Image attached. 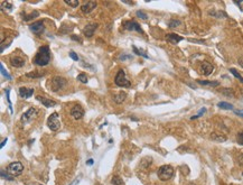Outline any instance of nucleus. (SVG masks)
<instances>
[{
  "mask_svg": "<svg viewBox=\"0 0 243 185\" xmlns=\"http://www.w3.org/2000/svg\"><path fill=\"white\" fill-rule=\"evenodd\" d=\"M51 61V51L48 46H41L34 57V63L38 66H46Z\"/></svg>",
  "mask_w": 243,
  "mask_h": 185,
  "instance_id": "f257e3e1",
  "label": "nucleus"
},
{
  "mask_svg": "<svg viewBox=\"0 0 243 185\" xmlns=\"http://www.w3.org/2000/svg\"><path fill=\"white\" fill-rule=\"evenodd\" d=\"M157 174H158L159 180L165 182V181H168L173 177V175H174V168L170 165H162V166L159 167Z\"/></svg>",
  "mask_w": 243,
  "mask_h": 185,
  "instance_id": "f03ea898",
  "label": "nucleus"
},
{
  "mask_svg": "<svg viewBox=\"0 0 243 185\" xmlns=\"http://www.w3.org/2000/svg\"><path fill=\"white\" fill-rule=\"evenodd\" d=\"M65 85H66V80L62 76H54L51 80V82L48 83V87L51 88L53 92H57L58 90L64 88Z\"/></svg>",
  "mask_w": 243,
  "mask_h": 185,
  "instance_id": "7ed1b4c3",
  "label": "nucleus"
},
{
  "mask_svg": "<svg viewBox=\"0 0 243 185\" xmlns=\"http://www.w3.org/2000/svg\"><path fill=\"white\" fill-rule=\"evenodd\" d=\"M114 83L121 88H129L130 87V81L127 79V75H126V72L123 70H119V72L117 73L114 78Z\"/></svg>",
  "mask_w": 243,
  "mask_h": 185,
  "instance_id": "20e7f679",
  "label": "nucleus"
},
{
  "mask_svg": "<svg viewBox=\"0 0 243 185\" xmlns=\"http://www.w3.org/2000/svg\"><path fill=\"white\" fill-rule=\"evenodd\" d=\"M7 172L11 176H20L24 172V165L20 162L10 163L7 167Z\"/></svg>",
  "mask_w": 243,
  "mask_h": 185,
  "instance_id": "39448f33",
  "label": "nucleus"
},
{
  "mask_svg": "<svg viewBox=\"0 0 243 185\" xmlns=\"http://www.w3.org/2000/svg\"><path fill=\"white\" fill-rule=\"evenodd\" d=\"M47 126L52 131H57L61 128V121L58 118V113L54 112L52 113L51 116L48 117V120H47Z\"/></svg>",
  "mask_w": 243,
  "mask_h": 185,
  "instance_id": "423d86ee",
  "label": "nucleus"
},
{
  "mask_svg": "<svg viewBox=\"0 0 243 185\" xmlns=\"http://www.w3.org/2000/svg\"><path fill=\"white\" fill-rule=\"evenodd\" d=\"M37 115H38V110H37L36 108H32H32H29L23 116H21L20 121H21L23 124H27V122H29L30 120H32V118H35Z\"/></svg>",
  "mask_w": 243,
  "mask_h": 185,
  "instance_id": "0eeeda50",
  "label": "nucleus"
},
{
  "mask_svg": "<svg viewBox=\"0 0 243 185\" xmlns=\"http://www.w3.org/2000/svg\"><path fill=\"white\" fill-rule=\"evenodd\" d=\"M122 25H123L124 29H127V30H134V32L143 34V30L141 29V27H140L139 24H138L137 21H134V20H127V21H124Z\"/></svg>",
  "mask_w": 243,
  "mask_h": 185,
  "instance_id": "6e6552de",
  "label": "nucleus"
},
{
  "mask_svg": "<svg viewBox=\"0 0 243 185\" xmlns=\"http://www.w3.org/2000/svg\"><path fill=\"white\" fill-rule=\"evenodd\" d=\"M29 29H30L34 34L41 35V33L44 32V29H45V27H44V23H43V21H35V23H32V25L29 26Z\"/></svg>",
  "mask_w": 243,
  "mask_h": 185,
  "instance_id": "1a4fd4ad",
  "label": "nucleus"
},
{
  "mask_svg": "<svg viewBox=\"0 0 243 185\" xmlns=\"http://www.w3.org/2000/svg\"><path fill=\"white\" fill-rule=\"evenodd\" d=\"M96 4L95 1H93V0H91V1H87V2H85L84 5H82V7H81V10H82L83 14H90L91 11H93V10L96 8Z\"/></svg>",
  "mask_w": 243,
  "mask_h": 185,
  "instance_id": "9d476101",
  "label": "nucleus"
},
{
  "mask_svg": "<svg viewBox=\"0 0 243 185\" xmlns=\"http://www.w3.org/2000/svg\"><path fill=\"white\" fill-rule=\"evenodd\" d=\"M71 116L73 117L75 120H80L83 116H84V110L82 109L81 106H75L72 108L71 110Z\"/></svg>",
  "mask_w": 243,
  "mask_h": 185,
  "instance_id": "9b49d317",
  "label": "nucleus"
},
{
  "mask_svg": "<svg viewBox=\"0 0 243 185\" xmlns=\"http://www.w3.org/2000/svg\"><path fill=\"white\" fill-rule=\"evenodd\" d=\"M213 65L211 64V63H208V62H203L202 64H201V67H199V71H201V73L203 74V75H205V76H208L210 74L213 72Z\"/></svg>",
  "mask_w": 243,
  "mask_h": 185,
  "instance_id": "f8f14e48",
  "label": "nucleus"
},
{
  "mask_svg": "<svg viewBox=\"0 0 243 185\" xmlns=\"http://www.w3.org/2000/svg\"><path fill=\"white\" fill-rule=\"evenodd\" d=\"M96 28H97V24H89V25H86L85 27H84V29H83V34H84V36L86 37H92L93 36V34H94V32L96 30Z\"/></svg>",
  "mask_w": 243,
  "mask_h": 185,
  "instance_id": "ddd939ff",
  "label": "nucleus"
},
{
  "mask_svg": "<svg viewBox=\"0 0 243 185\" xmlns=\"http://www.w3.org/2000/svg\"><path fill=\"white\" fill-rule=\"evenodd\" d=\"M36 99L39 102H41V104H43V106H45L46 108H52V107H55L56 106V102L53 101V100H51V99H48V98L37 95Z\"/></svg>",
  "mask_w": 243,
  "mask_h": 185,
  "instance_id": "4468645a",
  "label": "nucleus"
},
{
  "mask_svg": "<svg viewBox=\"0 0 243 185\" xmlns=\"http://www.w3.org/2000/svg\"><path fill=\"white\" fill-rule=\"evenodd\" d=\"M10 63L14 67H23L25 65V60L20 56H13L10 58Z\"/></svg>",
  "mask_w": 243,
  "mask_h": 185,
  "instance_id": "2eb2a0df",
  "label": "nucleus"
},
{
  "mask_svg": "<svg viewBox=\"0 0 243 185\" xmlns=\"http://www.w3.org/2000/svg\"><path fill=\"white\" fill-rule=\"evenodd\" d=\"M34 93V89H28V88H20L19 89V95L23 99H29Z\"/></svg>",
  "mask_w": 243,
  "mask_h": 185,
  "instance_id": "dca6fc26",
  "label": "nucleus"
},
{
  "mask_svg": "<svg viewBox=\"0 0 243 185\" xmlns=\"http://www.w3.org/2000/svg\"><path fill=\"white\" fill-rule=\"evenodd\" d=\"M126 99H127V93L122 92V91L113 95V101H114L115 103H122Z\"/></svg>",
  "mask_w": 243,
  "mask_h": 185,
  "instance_id": "f3484780",
  "label": "nucleus"
},
{
  "mask_svg": "<svg viewBox=\"0 0 243 185\" xmlns=\"http://www.w3.org/2000/svg\"><path fill=\"white\" fill-rule=\"evenodd\" d=\"M211 139L215 140V141H219V143H223V141L226 140V137L223 134H220V132H212Z\"/></svg>",
  "mask_w": 243,
  "mask_h": 185,
  "instance_id": "a211bd4d",
  "label": "nucleus"
},
{
  "mask_svg": "<svg viewBox=\"0 0 243 185\" xmlns=\"http://www.w3.org/2000/svg\"><path fill=\"white\" fill-rule=\"evenodd\" d=\"M166 38H167L170 43H173V44H177V43H179L180 41H183V37L178 36V35H176V34H168V35H166Z\"/></svg>",
  "mask_w": 243,
  "mask_h": 185,
  "instance_id": "6ab92c4d",
  "label": "nucleus"
},
{
  "mask_svg": "<svg viewBox=\"0 0 243 185\" xmlns=\"http://www.w3.org/2000/svg\"><path fill=\"white\" fill-rule=\"evenodd\" d=\"M202 85H207V87H219L220 82L219 81H204V80H198L197 81Z\"/></svg>",
  "mask_w": 243,
  "mask_h": 185,
  "instance_id": "aec40b11",
  "label": "nucleus"
},
{
  "mask_svg": "<svg viewBox=\"0 0 243 185\" xmlns=\"http://www.w3.org/2000/svg\"><path fill=\"white\" fill-rule=\"evenodd\" d=\"M217 107L221 108V109H224V110H232L233 109V106L231 103H227V102H219Z\"/></svg>",
  "mask_w": 243,
  "mask_h": 185,
  "instance_id": "412c9836",
  "label": "nucleus"
},
{
  "mask_svg": "<svg viewBox=\"0 0 243 185\" xmlns=\"http://www.w3.org/2000/svg\"><path fill=\"white\" fill-rule=\"evenodd\" d=\"M38 15H39V14H38V11H34V13H32V14H29V15H25L23 19L25 20V21H28V20H30L32 18L37 17Z\"/></svg>",
  "mask_w": 243,
  "mask_h": 185,
  "instance_id": "4be33fe9",
  "label": "nucleus"
},
{
  "mask_svg": "<svg viewBox=\"0 0 243 185\" xmlns=\"http://www.w3.org/2000/svg\"><path fill=\"white\" fill-rule=\"evenodd\" d=\"M111 183L113 185H123V182L119 176H113L112 180H111Z\"/></svg>",
  "mask_w": 243,
  "mask_h": 185,
  "instance_id": "5701e85b",
  "label": "nucleus"
},
{
  "mask_svg": "<svg viewBox=\"0 0 243 185\" xmlns=\"http://www.w3.org/2000/svg\"><path fill=\"white\" fill-rule=\"evenodd\" d=\"M44 75V73H41V72H39V73H37V71H34V72H29V73L26 74V76H28V78H41Z\"/></svg>",
  "mask_w": 243,
  "mask_h": 185,
  "instance_id": "b1692460",
  "label": "nucleus"
},
{
  "mask_svg": "<svg viewBox=\"0 0 243 185\" xmlns=\"http://www.w3.org/2000/svg\"><path fill=\"white\" fill-rule=\"evenodd\" d=\"M230 72L233 74V75L235 76V78H236V79L240 80V82H242V83H243V76H241V74L239 73L236 70H235V69H230Z\"/></svg>",
  "mask_w": 243,
  "mask_h": 185,
  "instance_id": "393cba45",
  "label": "nucleus"
},
{
  "mask_svg": "<svg viewBox=\"0 0 243 185\" xmlns=\"http://www.w3.org/2000/svg\"><path fill=\"white\" fill-rule=\"evenodd\" d=\"M132 48H133V53H134V54H137V55L139 56H142V57H145V58H149V56H148L147 54H145L142 51H139L136 46H132Z\"/></svg>",
  "mask_w": 243,
  "mask_h": 185,
  "instance_id": "a878e982",
  "label": "nucleus"
},
{
  "mask_svg": "<svg viewBox=\"0 0 243 185\" xmlns=\"http://www.w3.org/2000/svg\"><path fill=\"white\" fill-rule=\"evenodd\" d=\"M65 4L71 6V7H73V8H76L80 5V2H78V0H65Z\"/></svg>",
  "mask_w": 243,
  "mask_h": 185,
  "instance_id": "bb28decb",
  "label": "nucleus"
},
{
  "mask_svg": "<svg viewBox=\"0 0 243 185\" xmlns=\"http://www.w3.org/2000/svg\"><path fill=\"white\" fill-rule=\"evenodd\" d=\"M146 161H147V157L143 158V159H142V162L140 163V167H141V168H143V169H146V168H147L148 166H150V164L152 163V162H151L152 159H150L149 162H146Z\"/></svg>",
  "mask_w": 243,
  "mask_h": 185,
  "instance_id": "cd10ccee",
  "label": "nucleus"
},
{
  "mask_svg": "<svg viewBox=\"0 0 243 185\" xmlns=\"http://www.w3.org/2000/svg\"><path fill=\"white\" fill-rule=\"evenodd\" d=\"M6 95H7V101L9 104V110L10 112H13V108H11V100H10V89H6Z\"/></svg>",
  "mask_w": 243,
  "mask_h": 185,
  "instance_id": "c85d7f7f",
  "label": "nucleus"
},
{
  "mask_svg": "<svg viewBox=\"0 0 243 185\" xmlns=\"http://www.w3.org/2000/svg\"><path fill=\"white\" fill-rule=\"evenodd\" d=\"M1 177H2L4 180H7V181H13V177H14V176L9 175V174H8V172H6V173H5V171L2 169V171H1Z\"/></svg>",
  "mask_w": 243,
  "mask_h": 185,
  "instance_id": "c756f323",
  "label": "nucleus"
},
{
  "mask_svg": "<svg viewBox=\"0 0 243 185\" xmlns=\"http://www.w3.org/2000/svg\"><path fill=\"white\" fill-rule=\"evenodd\" d=\"M180 21L179 20H176V19H173V20H170L169 21V27L170 28H176L178 27V26H180Z\"/></svg>",
  "mask_w": 243,
  "mask_h": 185,
  "instance_id": "7c9ffc66",
  "label": "nucleus"
},
{
  "mask_svg": "<svg viewBox=\"0 0 243 185\" xmlns=\"http://www.w3.org/2000/svg\"><path fill=\"white\" fill-rule=\"evenodd\" d=\"M78 81H81L82 83H87V76L84 73L78 74Z\"/></svg>",
  "mask_w": 243,
  "mask_h": 185,
  "instance_id": "2f4dec72",
  "label": "nucleus"
},
{
  "mask_svg": "<svg viewBox=\"0 0 243 185\" xmlns=\"http://www.w3.org/2000/svg\"><path fill=\"white\" fill-rule=\"evenodd\" d=\"M0 70H1V73H2V75H4V76H6V78H7L8 80H11V76H10L9 74H8V72H7V71L5 70V67H4L2 63L0 64Z\"/></svg>",
  "mask_w": 243,
  "mask_h": 185,
  "instance_id": "473e14b6",
  "label": "nucleus"
},
{
  "mask_svg": "<svg viewBox=\"0 0 243 185\" xmlns=\"http://www.w3.org/2000/svg\"><path fill=\"white\" fill-rule=\"evenodd\" d=\"M137 17H139V18H141V19H147L148 17H147V14H145L143 11H141V10H138L137 11Z\"/></svg>",
  "mask_w": 243,
  "mask_h": 185,
  "instance_id": "72a5a7b5",
  "label": "nucleus"
},
{
  "mask_svg": "<svg viewBox=\"0 0 243 185\" xmlns=\"http://www.w3.org/2000/svg\"><path fill=\"white\" fill-rule=\"evenodd\" d=\"M205 111H206V109H205V108H203V109H201V111L198 112V115H196V116H193L191 119H192V120H194V119H197V118H199V117L202 116V115L204 113V112H205Z\"/></svg>",
  "mask_w": 243,
  "mask_h": 185,
  "instance_id": "f704fd0d",
  "label": "nucleus"
},
{
  "mask_svg": "<svg viewBox=\"0 0 243 185\" xmlns=\"http://www.w3.org/2000/svg\"><path fill=\"white\" fill-rule=\"evenodd\" d=\"M236 139H238V143L241 144V145H243V131H241V132H239L238 136H236Z\"/></svg>",
  "mask_w": 243,
  "mask_h": 185,
  "instance_id": "c9c22d12",
  "label": "nucleus"
},
{
  "mask_svg": "<svg viewBox=\"0 0 243 185\" xmlns=\"http://www.w3.org/2000/svg\"><path fill=\"white\" fill-rule=\"evenodd\" d=\"M1 6H2V8H7V9H11V8H13V5H11L10 2H8V1L2 2V4H1Z\"/></svg>",
  "mask_w": 243,
  "mask_h": 185,
  "instance_id": "e433bc0d",
  "label": "nucleus"
},
{
  "mask_svg": "<svg viewBox=\"0 0 243 185\" xmlns=\"http://www.w3.org/2000/svg\"><path fill=\"white\" fill-rule=\"evenodd\" d=\"M69 56H71V58H73L74 61H78V56L75 52H73V51L69 52Z\"/></svg>",
  "mask_w": 243,
  "mask_h": 185,
  "instance_id": "4c0bfd02",
  "label": "nucleus"
},
{
  "mask_svg": "<svg viewBox=\"0 0 243 185\" xmlns=\"http://www.w3.org/2000/svg\"><path fill=\"white\" fill-rule=\"evenodd\" d=\"M238 162H239V164H240V165H242V166H243V153L239 154V156H238Z\"/></svg>",
  "mask_w": 243,
  "mask_h": 185,
  "instance_id": "58836bf2",
  "label": "nucleus"
},
{
  "mask_svg": "<svg viewBox=\"0 0 243 185\" xmlns=\"http://www.w3.org/2000/svg\"><path fill=\"white\" fill-rule=\"evenodd\" d=\"M234 4L238 5L239 7H240V9L243 11V0H241V1H234Z\"/></svg>",
  "mask_w": 243,
  "mask_h": 185,
  "instance_id": "ea45409f",
  "label": "nucleus"
},
{
  "mask_svg": "<svg viewBox=\"0 0 243 185\" xmlns=\"http://www.w3.org/2000/svg\"><path fill=\"white\" fill-rule=\"evenodd\" d=\"M128 58H131V56L130 55H121L119 57V60L123 61V60H128Z\"/></svg>",
  "mask_w": 243,
  "mask_h": 185,
  "instance_id": "a19ab883",
  "label": "nucleus"
},
{
  "mask_svg": "<svg viewBox=\"0 0 243 185\" xmlns=\"http://www.w3.org/2000/svg\"><path fill=\"white\" fill-rule=\"evenodd\" d=\"M234 112H235L236 115H239V116L243 117V110H234Z\"/></svg>",
  "mask_w": 243,
  "mask_h": 185,
  "instance_id": "79ce46f5",
  "label": "nucleus"
},
{
  "mask_svg": "<svg viewBox=\"0 0 243 185\" xmlns=\"http://www.w3.org/2000/svg\"><path fill=\"white\" fill-rule=\"evenodd\" d=\"M78 181H80V180H78V178H76V180L74 181L73 183H71V184H69V185H76V184H78Z\"/></svg>",
  "mask_w": 243,
  "mask_h": 185,
  "instance_id": "37998d69",
  "label": "nucleus"
},
{
  "mask_svg": "<svg viewBox=\"0 0 243 185\" xmlns=\"http://www.w3.org/2000/svg\"><path fill=\"white\" fill-rule=\"evenodd\" d=\"M6 143H7V138H6V139H4V141L1 143V146H0V147H1V148L4 147V146H5V144H6Z\"/></svg>",
  "mask_w": 243,
  "mask_h": 185,
  "instance_id": "c03bdc74",
  "label": "nucleus"
},
{
  "mask_svg": "<svg viewBox=\"0 0 243 185\" xmlns=\"http://www.w3.org/2000/svg\"><path fill=\"white\" fill-rule=\"evenodd\" d=\"M239 64H240L243 67V58H240V60H239Z\"/></svg>",
  "mask_w": 243,
  "mask_h": 185,
  "instance_id": "a18cd8bd",
  "label": "nucleus"
},
{
  "mask_svg": "<svg viewBox=\"0 0 243 185\" xmlns=\"http://www.w3.org/2000/svg\"><path fill=\"white\" fill-rule=\"evenodd\" d=\"M87 164H89V165H92V164H93V159H89V161H87Z\"/></svg>",
  "mask_w": 243,
  "mask_h": 185,
  "instance_id": "49530a36",
  "label": "nucleus"
}]
</instances>
